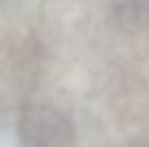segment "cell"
Returning a JSON list of instances; mask_svg holds the SVG:
<instances>
[{
    "mask_svg": "<svg viewBox=\"0 0 149 147\" xmlns=\"http://www.w3.org/2000/svg\"><path fill=\"white\" fill-rule=\"evenodd\" d=\"M117 20L123 26H149V0H125L117 7Z\"/></svg>",
    "mask_w": 149,
    "mask_h": 147,
    "instance_id": "7a4b0ae2",
    "label": "cell"
},
{
    "mask_svg": "<svg viewBox=\"0 0 149 147\" xmlns=\"http://www.w3.org/2000/svg\"><path fill=\"white\" fill-rule=\"evenodd\" d=\"M26 139L35 147H67L74 132L65 115L54 108H35L24 121Z\"/></svg>",
    "mask_w": 149,
    "mask_h": 147,
    "instance_id": "6da1fadb",
    "label": "cell"
}]
</instances>
